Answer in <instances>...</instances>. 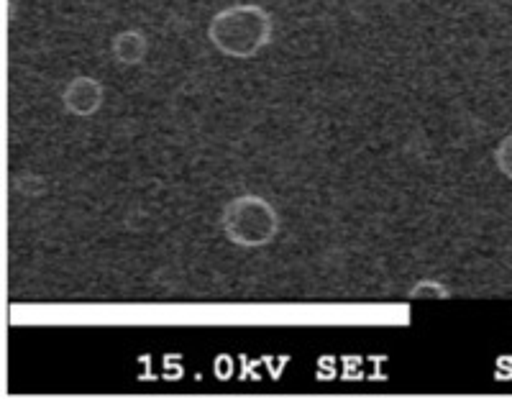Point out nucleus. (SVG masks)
Returning <instances> with one entry per match:
<instances>
[{
	"label": "nucleus",
	"mask_w": 512,
	"mask_h": 402,
	"mask_svg": "<svg viewBox=\"0 0 512 402\" xmlns=\"http://www.w3.org/2000/svg\"><path fill=\"white\" fill-rule=\"evenodd\" d=\"M208 39L226 57H256L272 41V13L256 3L223 8L210 18Z\"/></svg>",
	"instance_id": "1"
},
{
	"label": "nucleus",
	"mask_w": 512,
	"mask_h": 402,
	"mask_svg": "<svg viewBox=\"0 0 512 402\" xmlns=\"http://www.w3.org/2000/svg\"><path fill=\"white\" fill-rule=\"evenodd\" d=\"M221 228L231 244L262 249L280 234V213L262 195H236L223 205Z\"/></svg>",
	"instance_id": "2"
},
{
	"label": "nucleus",
	"mask_w": 512,
	"mask_h": 402,
	"mask_svg": "<svg viewBox=\"0 0 512 402\" xmlns=\"http://www.w3.org/2000/svg\"><path fill=\"white\" fill-rule=\"evenodd\" d=\"M103 100H105L103 82L95 80V77L90 75L72 77L62 90L64 111L80 118L95 116V113L103 108Z\"/></svg>",
	"instance_id": "3"
},
{
	"label": "nucleus",
	"mask_w": 512,
	"mask_h": 402,
	"mask_svg": "<svg viewBox=\"0 0 512 402\" xmlns=\"http://www.w3.org/2000/svg\"><path fill=\"white\" fill-rule=\"evenodd\" d=\"M146 49H149V44H146V36L141 34L139 29H126L121 31V34L113 36V44H111L113 59L123 67L141 65L146 57Z\"/></svg>",
	"instance_id": "4"
},
{
	"label": "nucleus",
	"mask_w": 512,
	"mask_h": 402,
	"mask_svg": "<svg viewBox=\"0 0 512 402\" xmlns=\"http://www.w3.org/2000/svg\"><path fill=\"white\" fill-rule=\"evenodd\" d=\"M408 295L413 300H446L451 292H448L446 287L436 280H420V282H415L413 290H410Z\"/></svg>",
	"instance_id": "5"
},
{
	"label": "nucleus",
	"mask_w": 512,
	"mask_h": 402,
	"mask_svg": "<svg viewBox=\"0 0 512 402\" xmlns=\"http://www.w3.org/2000/svg\"><path fill=\"white\" fill-rule=\"evenodd\" d=\"M495 164L507 180H512V134H507L505 139L497 144L495 149Z\"/></svg>",
	"instance_id": "6"
}]
</instances>
